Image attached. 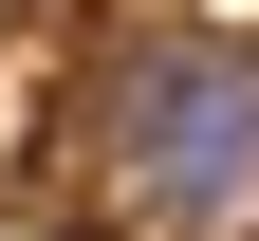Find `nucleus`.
I'll use <instances>...</instances> for the list:
<instances>
[{
  "label": "nucleus",
  "instance_id": "nucleus-1",
  "mask_svg": "<svg viewBox=\"0 0 259 241\" xmlns=\"http://www.w3.org/2000/svg\"><path fill=\"white\" fill-rule=\"evenodd\" d=\"M56 186L130 241H259V56L204 19H130L56 130Z\"/></svg>",
  "mask_w": 259,
  "mask_h": 241
}]
</instances>
